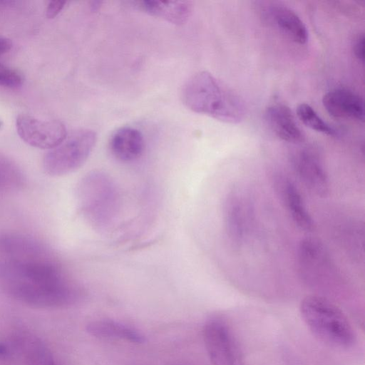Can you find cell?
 Here are the masks:
<instances>
[{
    "label": "cell",
    "mask_w": 365,
    "mask_h": 365,
    "mask_svg": "<svg viewBox=\"0 0 365 365\" xmlns=\"http://www.w3.org/2000/svg\"><path fill=\"white\" fill-rule=\"evenodd\" d=\"M242 200L237 195L228 197L225 205V222L229 237L234 243L241 240L245 228V216Z\"/></svg>",
    "instance_id": "16"
},
{
    "label": "cell",
    "mask_w": 365,
    "mask_h": 365,
    "mask_svg": "<svg viewBox=\"0 0 365 365\" xmlns=\"http://www.w3.org/2000/svg\"><path fill=\"white\" fill-rule=\"evenodd\" d=\"M11 168H12L6 166L1 168L0 165V192L16 185L17 174L14 173Z\"/></svg>",
    "instance_id": "19"
},
{
    "label": "cell",
    "mask_w": 365,
    "mask_h": 365,
    "mask_svg": "<svg viewBox=\"0 0 365 365\" xmlns=\"http://www.w3.org/2000/svg\"><path fill=\"white\" fill-rule=\"evenodd\" d=\"M139 4L141 9L150 15L177 25L185 24L193 9L192 2L190 1L145 0Z\"/></svg>",
    "instance_id": "14"
},
{
    "label": "cell",
    "mask_w": 365,
    "mask_h": 365,
    "mask_svg": "<svg viewBox=\"0 0 365 365\" xmlns=\"http://www.w3.org/2000/svg\"><path fill=\"white\" fill-rule=\"evenodd\" d=\"M86 330L90 335L101 339H119L137 344L145 341V336L138 330L110 319L90 322Z\"/></svg>",
    "instance_id": "15"
},
{
    "label": "cell",
    "mask_w": 365,
    "mask_h": 365,
    "mask_svg": "<svg viewBox=\"0 0 365 365\" xmlns=\"http://www.w3.org/2000/svg\"><path fill=\"white\" fill-rule=\"evenodd\" d=\"M297 115L299 119L312 130L329 136L338 135L337 130L327 123L309 105L299 104L297 108Z\"/></svg>",
    "instance_id": "17"
},
{
    "label": "cell",
    "mask_w": 365,
    "mask_h": 365,
    "mask_svg": "<svg viewBox=\"0 0 365 365\" xmlns=\"http://www.w3.org/2000/svg\"><path fill=\"white\" fill-rule=\"evenodd\" d=\"M66 3L65 1L62 0L51 1L46 9V16L48 19H53L63 9Z\"/></svg>",
    "instance_id": "20"
},
{
    "label": "cell",
    "mask_w": 365,
    "mask_h": 365,
    "mask_svg": "<svg viewBox=\"0 0 365 365\" xmlns=\"http://www.w3.org/2000/svg\"><path fill=\"white\" fill-rule=\"evenodd\" d=\"M76 198L81 213L96 229L110 227L120 215V192L113 180L104 173L93 171L82 178Z\"/></svg>",
    "instance_id": "3"
},
{
    "label": "cell",
    "mask_w": 365,
    "mask_h": 365,
    "mask_svg": "<svg viewBox=\"0 0 365 365\" xmlns=\"http://www.w3.org/2000/svg\"><path fill=\"white\" fill-rule=\"evenodd\" d=\"M264 117L269 128L280 139L293 143L303 140L304 135L287 106L277 103L268 106Z\"/></svg>",
    "instance_id": "11"
},
{
    "label": "cell",
    "mask_w": 365,
    "mask_h": 365,
    "mask_svg": "<svg viewBox=\"0 0 365 365\" xmlns=\"http://www.w3.org/2000/svg\"><path fill=\"white\" fill-rule=\"evenodd\" d=\"M0 252V278L21 296L71 303L81 297L79 288L41 247L23 239L4 238Z\"/></svg>",
    "instance_id": "1"
},
{
    "label": "cell",
    "mask_w": 365,
    "mask_h": 365,
    "mask_svg": "<svg viewBox=\"0 0 365 365\" xmlns=\"http://www.w3.org/2000/svg\"><path fill=\"white\" fill-rule=\"evenodd\" d=\"M20 138L32 147L51 150L60 145L68 133L59 120H41L29 115H19L16 121Z\"/></svg>",
    "instance_id": "7"
},
{
    "label": "cell",
    "mask_w": 365,
    "mask_h": 365,
    "mask_svg": "<svg viewBox=\"0 0 365 365\" xmlns=\"http://www.w3.org/2000/svg\"><path fill=\"white\" fill-rule=\"evenodd\" d=\"M11 47L12 43L9 38L0 36V56L9 52Z\"/></svg>",
    "instance_id": "22"
},
{
    "label": "cell",
    "mask_w": 365,
    "mask_h": 365,
    "mask_svg": "<svg viewBox=\"0 0 365 365\" xmlns=\"http://www.w3.org/2000/svg\"><path fill=\"white\" fill-rule=\"evenodd\" d=\"M354 52L355 56L361 61L364 62V35H359L354 44Z\"/></svg>",
    "instance_id": "21"
},
{
    "label": "cell",
    "mask_w": 365,
    "mask_h": 365,
    "mask_svg": "<svg viewBox=\"0 0 365 365\" xmlns=\"http://www.w3.org/2000/svg\"><path fill=\"white\" fill-rule=\"evenodd\" d=\"M205 348L212 365H243L242 352L233 331L221 315L210 316L203 328Z\"/></svg>",
    "instance_id": "6"
},
{
    "label": "cell",
    "mask_w": 365,
    "mask_h": 365,
    "mask_svg": "<svg viewBox=\"0 0 365 365\" xmlns=\"http://www.w3.org/2000/svg\"><path fill=\"white\" fill-rule=\"evenodd\" d=\"M5 353V348L4 346L0 344V355L4 354Z\"/></svg>",
    "instance_id": "23"
},
{
    "label": "cell",
    "mask_w": 365,
    "mask_h": 365,
    "mask_svg": "<svg viewBox=\"0 0 365 365\" xmlns=\"http://www.w3.org/2000/svg\"><path fill=\"white\" fill-rule=\"evenodd\" d=\"M268 19L292 41L304 44L308 39L306 26L298 15L289 8L274 4L267 9Z\"/></svg>",
    "instance_id": "13"
},
{
    "label": "cell",
    "mask_w": 365,
    "mask_h": 365,
    "mask_svg": "<svg viewBox=\"0 0 365 365\" xmlns=\"http://www.w3.org/2000/svg\"><path fill=\"white\" fill-rule=\"evenodd\" d=\"M109 148L113 155L122 162H132L138 159L145 148V140L141 132L133 127L118 128L112 135Z\"/></svg>",
    "instance_id": "10"
},
{
    "label": "cell",
    "mask_w": 365,
    "mask_h": 365,
    "mask_svg": "<svg viewBox=\"0 0 365 365\" xmlns=\"http://www.w3.org/2000/svg\"><path fill=\"white\" fill-rule=\"evenodd\" d=\"M22 77L16 71L0 63V86L11 88L21 86Z\"/></svg>",
    "instance_id": "18"
},
{
    "label": "cell",
    "mask_w": 365,
    "mask_h": 365,
    "mask_svg": "<svg viewBox=\"0 0 365 365\" xmlns=\"http://www.w3.org/2000/svg\"><path fill=\"white\" fill-rule=\"evenodd\" d=\"M181 99L190 110L223 123L236 124L245 115L239 98L208 71L197 72L185 82Z\"/></svg>",
    "instance_id": "2"
},
{
    "label": "cell",
    "mask_w": 365,
    "mask_h": 365,
    "mask_svg": "<svg viewBox=\"0 0 365 365\" xmlns=\"http://www.w3.org/2000/svg\"><path fill=\"white\" fill-rule=\"evenodd\" d=\"M322 103L332 117L364 120V100L352 91L343 88L330 91L323 96Z\"/></svg>",
    "instance_id": "9"
},
{
    "label": "cell",
    "mask_w": 365,
    "mask_h": 365,
    "mask_svg": "<svg viewBox=\"0 0 365 365\" xmlns=\"http://www.w3.org/2000/svg\"><path fill=\"white\" fill-rule=\"evenodd\" d=\"M96 140V132L88 128L78 129L68 134L60 145L44 155V171L54 177L76 171L87 160Z\"/></svg>",
    "instance_id": "5"
},
{
    "label": "cell",
    "mask_w": 365,
    "mask_h": 365,
    "mask_svg": "<svg viewBox=\"0 0 365 365\" xmlns=\"http://www.w3.org/2000/svg\"><path fill=\"white\" fill-rule=\"evenodd\" d=\"M301 317L315 337L327 345L348 348L356 341L352 324L335 304L319 296H307L299 306Z\"/></svg>",
    "instance_id": "4"
},
{
    "label": "cell",
    "mask_w": 365,
    "mask_h": 365,
    "mask_svg": "<svg viewBox=\"0 0 365 365\" xmlns=\"http://www.w3.org/2000/svg\"><path fill=\"white\" fill-rule=\"evenodd\" d=\"M276 185L292 220L301 229L311 230L313 221L295 185L286 177L276 178Z\"/></svg>",
    "instance_id": "12"
},
{
    "label": "cell",
    "mask_w": 365,
    "mask_h": 365,
    "mask_svg": "<svg viewBox=\"0 0 365 365\" xmlns=\"http://www.w3.org/2000/svg\"><path fill=\"white\" fill-rule=\"evenodd\" d=\"M294 170L305 186L317 196H327L329 180L324 165L315 153L304 150L293 157Z\"/></svg>",
    "instance_id": "8"
}]
</instances>
